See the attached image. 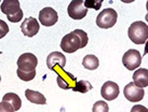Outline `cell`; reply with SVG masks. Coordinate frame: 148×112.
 <instances>
[{
  "label": "cell",
  "instance_id": "4316f807",
  "mask_svg": "<svg viewBox=\"0 0 148 112\" xmlns=\"http://www.w3.org/2000/svg\"><path fill=\"white\" fill-rule=\"evenodd\" d=\"M0 82H1V77H0Z\"/></svg>",
  "mask_w": 148,
  "mask_h": 112
},
{
  "label": "cell",
  "instance_id": "d4e9b609",
  "mask_svg": "<svg viewBox=\"0 0 148 112\" xmlns=\"http://www.w3.org/2000/svg\"><path fill=\"white\" fill-rule=\"evenodd\" d=\"M23 18V11L20 10L18 12L15 14V15H12V16H8V20L11 23H17V22H20Z\"/></svg>",
  "mask_w": 148,
  "mask_h": 112
},
{
  "label": "cell",
  "instance_id": "ac0fdd59",
  "mask_svg": "<svg viewBox=\"0 0 148 112\" xmlns=\"http://www.w3.org/2000/svg\"><path fill=\"white\" fill-rule=\"evenodd\" d=\"M93 88L92 84L89 82V81H86V80H80L78 81L76 85H75L71 90L74 92H79V93H82V94H86L88 92H90L91 90Z\"/></svg>",
  "mask_w": 148,
  "mask_h": 112
},
{
  "label": "cell",
  "instance_id": "cb8c5ba5",
  "mask_svg": "<svg viewBox=\"0 0 148 112\" xmlns=\"http://www.w3.org/2000/svg\"><path fill=\"white\" fill-rule=\"evenodd\" d=\"M0 112H14V109L10 104L1 101L0 102Z\"/></svg>",
  "mask_w": 148,
  "mask_h": 112
},
{
  "label": "cell",
  "instance_id": "7402d4cb",
  "mask_svg": "<svg viewBox=\"0 0 148 112\" xmlns=\"http://www.w3.org/2000/svg\"><path fill=\"white\" fill-rule=\"evenodd\" d=\"M102 5V1H97L95 2L94 0H88L84 1V7L86 9H94V10H99Z\"/></svg>",
  "mask_w": 148,
  "mask_h": 112
},
{
  "label": "cell",
  "instance_id": "30bf717a",
  "mask_svg": "<svg viewBox=\"0 0 148 112\" xmlns=\"http://www.w3.org/2000/svg\"><path fill=\"white\" fill-rule=\"evenodd\" d=\"M56 82L62 90H71L77 83V80L71 73L65 71L64 69H61V71H58V77L56 78Z\"/></svg>",
  "mask_w": 148,
  "mask_h": 112
},
{
  "label": "cell",
  "instance_id": "d6986e66",
  "mask_svg": "<svg viewBox=\"0 0 148 112\" xmlns=\"http://www.w3.org/2000/svg\"><path fill=\"white\" fill-rule=\"evenodd\" d=\"M16 73H17V77L22 80V81H26V82H28V81H32V80L36 77V70H33V71H22L20 69H17L16 70Z\"/></svg>",
  "mask_w": 148,
  "mask_h": 112
},
{
  "label": "cell",
  "instance_id": "5b68a950",
  "mask_svg": "<svg viewBox=\"0 0 148 112\" xmlns=\"http://www.w3.org/2000/svg\"><path fill=\"white\" fill-rule=\"evenodd\" d=\"M67 12L69 17L73 20H82L86 17L88 9L84 7V1L82 0H73L67 8Z\"/></svg>",
  "mask_w": 148,
  "mask_h": 112
},
{
  "label": "cell",
  "instance_id": "e0dca14e",
  "mask_svg": "<svg viewBox=\"0 0 148 112\" xmlns=\"http://www.w3.org/2000/svg\"><path fill=\"white\" fill-rule=\"evenodd\" d=\"M82 65L88 70H95V69L99 68V60L95 55H86L83 57Z\"/></svg>",
  "mask_w": 148,
  "mask_h": 112
},
{
  "label": "cell",
  "instance_id": "2e32d148",
  "mask_svg": "<svg viewBox=\"0 0 148 112\" xmlns=\"http://www.w3.org/2000/svg\"><path fill=\"white\" fill-rule=\"evenodd\" d=\"M2 101L8 102L12 106V108L14 109V111H17L21 109L22 106V100L18 97V95H16L15 93H7L5 95L2 97Z\"/></svg>",
  "mask_w": 148,
  "mask_h": 112
},
{
  "label": "cell",
  "instance_id": "ba28073f",
  "mask_svg": "<svg viewBox=\"0 0 148 112\" xmlns=\"http://www.w3.org/2000/svg\"><path fill=\"white\" fill-rule=\"evenodd\" d=\"M58 21V15L56 11L51 7H47L43 8L39 12V22L41 23L43 26L47 27H51L54 24H56V22Z\"/></svg>",
  "mask_w": 148,
  "mask_h": 112
},
{
  "label": "cell",
  "instance_id": "603a6c76",
  "mask_svg": "<svg viewBox=\"0 0 148 112\" xmlns=\"http://www.w3.org/2000/svg\"><path fill=\"white\" fill-rule=\"evenodd\" d=\"M9 33V26L4 21L0 20V39H2L5 37V35H8Z\"/></svg>",
  "mask_w": 148,
  "mask_h": 112
},
{
  "label": "cell",
  "instance_id": "277c9868",
  "mask_svg": "<svg viewBox=\"0 0 148 112\" xmlns=\"http://www.w3.org/2000/svg\"><path fill=\"white\" fill-rule=\"evenodd\" d=\"M122 64L129 70H135L142 64V55L137 50L131 49L124 53L122 57Z\"/></svg>",
  "mask_w": 148,
  "mask_h": 112
},
{
  "label": "cell",
  "instance_id": "44dd1931",
  "mask_svg": "<svg viewBox=\"0 0 148 112\" xmlns=\"http://www.w3.org/2000/svg\"><path fill=\"white\" fill-rule=\"evenodd\" d=\"M74 33L78 36V38L80 39V42H81V49L86 46L88 44V41H89V39H88V35H86V31H83L82 29H75Z\"/></svg>",
  "mask_w": 148,
  "mask_h": 112
},
{
  "label": "cell",
  "instance_id": "83f0119b",
  "mask_svg": "<svg viewBox=\"0 0 148 112\" xmlns=\"http://www.w3.org/2000/svg\"><path fill=\"white\" fill-rule=\"evenodd\" d=\"M1 53H2V52H0V54H1Z\"/></svg>",
  "mask_w": 148,
  "mask_h": 112
},
{
  "label": "cell",
  "instance_id": "4fadbf2b",
  "mask_svg": "<svg viewBox=\"0 0 148 112\" xmlns=\"http://www.w3.org/2000/svg\"><path fill=\"white\" fill-rule=\"evenodd\" d=\"M1 12L5 14L7 16L15 15L20 10V1L18 0H4L0 5Z\"/></svg>",
  "mask_w": 148,
  "mask_h": 112
},
{
  "label": "cell",
  "instance_id": "6da1fadb",
  "mask_svg": "<svg viewBox=\"0 0 148 112\" xmlns=\"http://www.w3.org/2000/svg\"><path fill=\"white\" fill-rule=\"evenodd\" d=\"M129 38L135 44H144L148 39V26L144 22H134L127 30Z\"/></svg>",
  "mask_w": 148,
  "mask_h": 112
},
{
  "label": "cell",
  "instance_id": "484cf974",
  "mask_svg": "<svg viewBox=\"0 0 148 112\" xmlns=\"http://www.w3.org/2000/svg\"><path fill=\"white\" fill-rule=\"evenodd\" d=\"M131 112H148L147 108L142 106V105H135L131 109Z\"/></svg>",
  "mask_w": 148,
  "mask_h": 112
},
{
  "label": "cell",
  "instance_id": "8fae6325",
  "mask_svg": "<svg viewBox=\"0 0 148 112\" xmlns=\"http://www.w3.org/2000/svg\"><path fill=\"white\" fill-rule=\"evenodd\" d=\"M39 23L35 17H27L25 18L21 25V30L23 35L26 37H34L39 31Z\"/></svg>",
  "mask_w": 148,
  "mask_h": 112
},
{
  "label": "cell",
  "instance_id": "9c48e42d",
  "mask_svg": "<svg viewBox=\"0 0 148 112\" xmlns=\"http://www.w3.org/2000/svg\"><path fill=\"white\" fill-rule=\"evenodd\" d=\"M120 90L118 84L112 82V81H107L103 84V86L101 88V95L105 100H114L119 96Z\"/></svg>",
  "mask_w": 148,
  "mask_h": 112
},
{
  "label": "cell",
  "instance_id": "8992f818",
  "mask_svg": "<svg viewBox=\"0 0 148 112\" xmlns=\"http://www.w3.org/2000/svg\"><path fill=\"white\" fill-rule=\"evenodd\" d=\"M123 94L124 97L129 101H131V102H138V101H140L144 98L145 91L144 88H140V87L136 86L133 82H130V83H127L124 86Z\"/></svg>",
  "mask_w": 148,
  "mask_h": 112
},
{
  "label": "cell",
  "instance_id": "7c38bea8",
  "mask_svg": "<svg viewBox=\"0 0 148 112\" xmlns=\"http://www.w3.org/2000/svg\"><path fill=\"white\" fill-rule=\"evenodd\" d=\"M66 65V57L61 52H52L47 57V66L50 70H54L55 66H58L60 69H63Z\"/></svg>",
  "mask_w": 148,
  "mask_h": 112
},
{
  "label": "cell",
  "instance_id": "3957f363",
  "mask_svg": "<svg viewBox=\"0 0 148 112\" xmlns=\"http://www.w3.org/2000/svg\"><path fill=\"white\" fill-rule=\"evenodd\" d=\"M61 48L66 53H74L79 49H81V42L78 36L71 31L68 35H65L61 41Z\"/></svg>",
  "mask_w": 148,
  "mask_h": 112
},
{
  "label": "cell",
  "instance_id": "5bb4252c",
  "mask_svg": "<svg viewBox=\"0 0 148 112\" xmlns=\"http://www.w3.org/2000/svg\"><path fill=\"white\" fill-rule=\"evenodd\" d=\"M133 83L140 88L148 86V70L146 68L136 69L133 73Z\"/></svg>",
  "mask_w": 148,
  "mask_h": 112
},
{
  "label": "cell",
  "instance_id": "ffe728a7",
  "mask_svg": "<svg viewBox=\"0 0 148 112\" xmlns=\"http://www.w3.org/2000/svg\"><path fill=\"white\" fill-rule=\"evenodd\" d=\"M108 105L104 100H99L93 105L92 112H108Z\"/></svg>",
  "mask_w": 148,
  "mask_h": 112
},
{
  "label": "cell",
  "instance_id": "9a60e30c",
  "mask_svg": "<svg viewBox=\"0 0 148 112\" xmlns=\"http://www.w3.org/2000/svg\"><path fill=\"white\" fill-rule=\"evenodd\" d=\"M25 97L33 104L37 105H45L47 104V99L45 97L42 95L41 93L36 91H32V90H26L25 91Z\"/></svg>",
  "mask_w": 148,
  "mask_h": 112
},
{
  "label": "cell",
  "instance_id": "7a4b0ae2",
  "mask_svg": "<svg viewBox=\"0 0 148 112\" xmlns=\"http://www.w3.org/2000/svg\"><path fill=\"white\" fill-rule=\"evenodd\" d=\"M117 18H118V14L114 9H104L96 17V25L102 29L111 28L117 23Z\"/></svg>",
  "mask_w": 148,
  "mask_h": 112
},
{
  "label": "cell",
  "instance_id": "52a82bcc",
  "mask_svg": "<svg viewBox=\"0 0 148 112\" xmlns=\"http://www.w3.org/2000/svg\"><path fill=\"white\" fill-rule=\"evenodd\" d=\"M38 65V59L32 53H24L17 59V68L22 71L36 70Z\"/></svg>",
  "mask_w": 148,
  "mask_h": 112
}]
</instances>
